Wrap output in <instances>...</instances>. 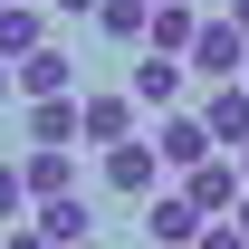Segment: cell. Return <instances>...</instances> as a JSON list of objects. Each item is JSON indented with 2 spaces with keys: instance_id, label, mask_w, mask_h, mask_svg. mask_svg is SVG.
<instances>
[{
  "instance_id": "cell-20",
  "label": "cell",
  "mask_w": 249,
  "mask_h": 249,
  "mask_svg": "<svg viewBox=\"0 0 249 249\" xmlns=\"http://www.w3.org/2000/svg\"><path fill=\"white\" fill-rule=\"evenodd\" d=\"M230 220H240V240H249V192H240V211H230Z\"/></svg>"
},
{
  "instance_id": "cell-18",
  "label": "cell",
  "mask_w": 249,
  "mask_h": 249,
  "mask_svg": "<svg viewBox=\"0 0 249 249\" xmlns=\"http://www.w3.org/2000/svg\"><path fill=\"white\" fill-rule=\"evenodd\" d=\"M48 10H67V19H96V10H106V0H48Z\"/></svg>"
},
{
  "instance_id": "cell-7",
  "label": "cell",
  "mask_w": 249,
  "mask_h": 249,
  "mask_svg": "<svg viewBox=\"0 0 249 249\" xmlns=\"http://www.w3.org/2000/svg\"><path fill=\"white\" fill-rule=\"evenodd\" d=\"M240 182H249V173H240V163H220V154L201 163V173H182V192H192L211 220H230V211H240Z\"/></svg>"
},
{
  "instance_id": "cell-12",
  "label": "cell",
  "mask_w": 249,
  "mask_h": 249,
  "mask_svg": "<svg viewBox=\"0 0 249 249\" xmlns=\"http://www.w3.org/2000/svg\"><path fill=\"white\" fill-rule=\"evenodd\" d=\"M87 144H134V96H87Z\"/></svg>"
},
{
  "instance_id": "cell-6",
  "label": "cell",
  "mask_w": 249,
  "mask_h": 249,
  "mask_svg": "<svg viewBox=\"0 0 249 249\" xmlns=\"http://www.w3.org/2000/svg\"><path fill=\"white\" fill-rule=\"evenodd\" d=\"M201 29H211V19H201L192 0H163L154 29H144V48H154V58H192V38H201Z\"/></svg>"
},
{
  "instance_id": "cell-5",
  "label": "cell",
  "mask_w": 249,
  "mask_h": 249,
  "mask_svg": "<svg viewBox=\"0 0 249 249\" xmlns=\"http://www.w3.org/2000/svg\"><path fill=\"white\" fill-rule=\"evenodd\" d=\"M19 182H29V201H67L77 154H67V144H29V154H19Z\"/></svg>"
},
{
  "instance_id": "cell-4",
  "label": "cell",
  "mask_w": 249,
  "mask_h": 249,
  "mask_svg": "<svg viewBox=\"0 0 249 249\" xmlns=\"http://www.w3.org/2000/svg\"><path fill=\"white\" fill-rule=\"evenodd\" d=\"M154 154H163V173H201V163H211V124L201 115H163Z\"/></svg>"
},
{
  "instance_id": "cell-3",
  "label": "cell",
  "mask_w": 249,
  "mask_h": 249,
  "mask_svg": "<svg viewBox=\"0 0 249 249\" xmlns=\"http://www.w3.org/2000/svg\"><path fill=\"white\" fill-rule=\"evenodd\" d=\"M106 192L115 201H154L163 192V154L154 144H106Z\"/></svg>"
},
{
  "instance_id": "cell-11",
  "label": "cell",
  "mask_w": 249,
  "mask_h": 249,
  "mask_svg": "<svg viewBox=\"0 0 249 249\" xmlns=\"http://www.w3.org/2000/svg\"><path fill=\"white\" fill-rule=\"evenodd\" d=\"M201 124H211V144H230V154H249V87H220L211 106H201Z\"/></svg>"
},
{
  "instance_id": "cell-16",
  "label": "cell",
  "mask_w": 249,
  "mask_h": 249,
  "mask_svg": "<svg viewBox=\"0 0 249 249\" xmlns=\"http://www.w3.org/2000/svg\"><path fill=\"white\" fill-rule=\"evenodd\" d=\"M0 249H58V240H48L38 220H10V230H0Z\"/></svg>"
},
{
  "instance_id": "cell-22",
  "label": "cell",
  "mask_w": 249,
  "mask_h": 249,
  "mask_svg": "<svg viewBox=\"0 0 249 249\" xmlns=\"http://www.w3.org/2000/svg\"><path fill=\"white\" fill-rule=\"evenodd\" d=\"M240 173H249V154H240Z\"/></svg>"
},
{
  "instance_id": "cell-21",
  "label": "cell",
  "mask_w": 249,
  "mask_h": 249,
  "mask_svg": "<svg viewBox=\"0 0 249 249\" xmlns=\"http://www.w3.org/2000/svg\"><path fill=\"white\" fill-rule=\"evenodd\" d=\"M230 19H240V29H249V0H230Z\"/></svg>"
},
{
  "instance_id": "cell-1",
  "label": "cell",
  "mask_w": 249,
  "mask_h": 249,
  "mask_svg": "<svg viewBox=\"0 0 249 249\" xmlns=\"http://www.w3.org/2000/svg\"><path fill=\"white\" fill-rule=\"evenodd\" d=\"M201 230H211V211H201L192 192H154V201H144V240L154 249H201Z\"/></svg>"
},
{
  "instance_id": "cell-15",
  "label": "cell",
  "mask_w": 249,
  "mask_h": 249,
  "mask_svg": "<svg viewBox=\"0 0 249 249\" xmlns=\"http://www.w3.org/2000/svg\"><path fill=\"white\" fill-rule=\"evenodd\" d=\"M10 220H29V182H19V163H0V230Z\"/></svg>"
},
{
  "instance_id": "cell-9",
  "label": "cell",
  "mask_w": 249,
  "mask_h": 249,
  "mask_svg": "<svg viewBox=\"0 0 249 249\" xmlns=\"http://www.w3.org/2000/svg\"><path fill=\"white\" fill-rule=\"evenodd\" d=\"M182 77H192V58H154V48H144V58H134V106H173V96H182Z\"/></svg>"
},
{
  "instance_id": "cell-10",
  "label": "cell",
  "mask_w": 249,
  "mask_h": 249,
  "mask_svg": "<svg viewBox=\"0 0 249 249\" xmlns=\"http://www.w3.org/2000/svg\"><path fill=\"white\" fill-rule=\"evenodd\" d=\"M10 77H19V96H29V106H48V96H67V77H77V58H67V48H38V58H19Z\"/></svg>"
},
{
  "instance_id": "cell-13",
  "label": "cell",
  "mask_w": 249,
  "mask_h": 249,
  "mask_svg": "<svg viewBox=\"0 0 249 249\" xmlns=\"http://www.w3.org/2000/svg\"><path fill=\"white\" fill-rule=\"evenodd\" d=\"M38 230H48L58 249H87V240H96V230H87V201H77V192H67V201H38Z\"/></svg>"
},
{
  "instance_id": "cell-19",
  "label": "cell",
  "mask_w": 249,
  "mask_h": 249,
  "mask_svg": "<svg viewBox=\"0 0 249 249\" xmlns=\"http://www.w3.org/2000/svg\"><path fill=\"white\" fill-rule=\"evenodd\" d=\"M0 96H19V77H10V58H0Z\"/></svg>"
},
{
  "instance_id": "cell-14",
  "label": "cell",
  "mask_w": 249,
  "mask_h": 249,
  "mask_svg": "<svg viewBox=\"0 0 249 249\" xmlns=\"http://www.w3.org/2000/svg\"><path fill=\"white\" fill-rule=\"evenodd\" d=\"M96 29H106V38H144V29H154V0H106Z\"/></svg>"
},
{
  "instance_id": "cell-2",
  "label": "cell",
  "mask_w": 249,
  "mask_h": 249,
  "mask_svg": "<svg viewBox=\"0 0 249 249\" xmlns=\"http://www.w3.org/2000/svg\"><path fill=\"white\" fill-rule=\"evenodd\" d=\"M240 67H249V29H240V19H211V29L192 38V77H211V87H240Z\"/></svg>"
},
{
  "instance_id": "cell-8",
  "label": "cell",
  "mask_w": 249,
  "mask_h": 249,
  "mask_svg": "<svg viewBox=\"0 0 249 249\" xmlns=\"http://www.w3.org/2000/svg\"><path fill=\"white\" fill-rule=\"evenodd\" d=\"M38 48H48V10H38V0H10V10H0V58L19 67V58H38Z\"/></svg>"
},
{
  "instance_id": "cell-24",
  "label": "cell",
  "mask_w": 249,
  "mask_h": 249,
  "mask_svg": "<svg viewBox=\"0 0 249 249\" xmlns=\"http://www.w3.org/2000/svg\"><path fill=\"white\" fill-rule=\"evenodd\" d=\"M154 10H163V0H154Z\"/></svg>"
},
{
  "instance_id": "cell-25",
  "label": "cell",
  "mask_w": 249,
  "mask_h": 249,
  "mask_svg": "<svg viewBox=\"0 0 249 249\" xmlns=\"http://www.w3.org/2000/svg\"><path fill=\"white\" fill-rule=\"evenodd\" d=\"M87 249H96V240H87Z\"/></svg>"
},
{
  "instance_id": "cell-23",
  "label": "cell",
  "mask_w": 249,
  "mask_h": 249,
  "mask_svg": "<svg viewBox=\"0 0 249 249\" xmlns=\"http://www.w3.org/2000/svg\"><path fill=\"white\" fill-rule=\"evenodd\" d=\"M0 10H10V0H0Z\"/></svg>"
},
{
  "instance_id": "cell-17",
  "label": "cell",
  "mask_w": 249,
  "mask_h": 249,
  "mask_svg": "<svg viewBox=\"0 0 249 249\" xmlns=\"http://www.w3.org/2000/svg\"><path fill=\"white\" fill-rule=\"evenodd\" d=\"M201 249H249V240H240V220H211V230H201Z\"/></svg>"
}]
</instances>
